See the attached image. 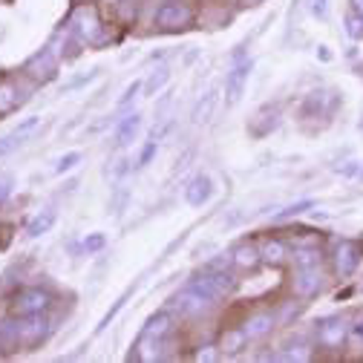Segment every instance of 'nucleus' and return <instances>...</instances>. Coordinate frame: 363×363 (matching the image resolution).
<instances>
[{
  "instance_id": "nucleus-3",
  "label": "nucleus",
  "mask_w": 363,
  "mask_h": 363,
  "mask_svg": "<svg viewBox=\"0 0 363 363\" xmlns=\"http://www.w3.org/2000/svg\"><path fill=\"white\" fill-rule=\"evenodd\" d=\"M191 23H194V9L185 0H164L153 15V26L159 32H179V29H188Z\"/></svg>"
},
{
  "instance_id": "nucleus-40",
  "label": "nucleus",
  "mask_w": 363,
  "mask_h": 363,
  "mask_svg": "<svg viewBox=\"0 0 363 363\" xmlns=\"http://www.w3.org/2000/svg\"><path fill=\"white\" fill-rule=\"evenodd\" d=\"M349 4H352V12L363 15V0H349Z\"/></svg>"
},
{
  "instance_id": "nucleus-32",
  "label": "nucleus",
  "mask_w": 363,
  "mask_h": 363,
  "mask_svg": "<svg viewBox=\"0 0 363 363\" xmlns=\"http://www.w3.org/2000/svg\"><path fill=\"white\" fill-rule=\"evenodd\" d=\"M142 86H145V81H133V84H130V86L124 89V96L118 99V107H127V104H130V101H133L135 96L142 93Z\"/></svg>"
},
{
  "instance_id": "nucleus-12",
  "label": "nucleus",
  "mask_w": 363,
  "mask_h": 363,
  "mask_svg": "<svg viewBox=\"0 0 363 363\" xmlns=\"http://www.w3.org/2000/svg\"><path fill=\"white\" fill-rule=\"evenodd\" d=\"M211 196H213V179H211L208 173H196V176L188 182V188H185V199H188V205L202 208Z\"/></svg>"
},
{
  "instance_id": "nucleus-35",
  "label": "nucleus",
  "mask_w": 363,
  "mask_h": 363,
  "mask_svg": "<svg viewBox=\"0 0 363 363\" xmlns=\"http://www.w3.org/2000/svg\"><path fill=\"white\" fill-rule=\"evenodd\" d=\"M308 12L314 15V18H326V12H329V0H311V4H308Z\"/></svg>"
},
{
  "instance_id": "nucleus-24",
  "label": "nucleus",
  "mask_w": 363,
  "mask_h": 363,
  "mask_svg": "<svg viewBox=\"0 0 363 363\" xmlns=\"http://www.w3.org/2000/svg\"><path fill=\"white\" fill-rule=\"evenodd\" d=\"M52 225H55V211H43V213H38V216L29 222V231H26V234L35 240V237H40V234H47Z\"/></svg>"
},
{
  "instance_id": "nucleus-6",
  "label": "nucleus",
  "mask_w": 363,
  "mask_h": 363,
  "mask_svg": "<svg viewBox=\"0 0 363 363\" xmlns=\"http://www.w3.org/2000/svg\"><path fill=\"white\" fill-rule=\"evenodd\" d=\"M50 306H52V294L47 289H38V286H26V289H18L12 294V314H18V317L47 314Z\"/></svg>"
},
{
  "instance_id": "nucleus-41",
  "label": "nucleus",
  "mask_w": 363,
  "mask_h": 363,
  "mask_svg": "<svg viewBox=\"0 0 363 363\" xmlns=\"http://www.w3.org/2000/svg\"><path fill=\"white\" fill-rule=\"evenodd\" d=\"M357 182H363V164H360V170H357Z\"/></svg>"
},
{
  "instance_id": "nucleus-4",
  "label": "nucleus",
  "mask_w": 363,
  "mask_h": 363,
  "mask_svg": "<svg viewBox=\"0 0 363 363\" xmlns=\"http://www.w3.org/2000/svg\"><path fill=\"white\" fill-rule=\"evenodd\" d=\"M363 262V240L357 237H343L337 245H335V254H332V265H335V274L340 280H349L354 271L360 268Z\"/></svg>"
},
{
  "instance_id": "nucleus-28",
  "label": "nucleus",
  "mask_w": 363,
  "mask_h": 363,
  "mask_svg": "<svg viewBox=\"0 0 363 363\" xmlns=\"http://www.w3.org/2000/svg\"><path fill=\"white\" fill-rule=\"evenodd\" d=\"M81 153L78 150H69V153H64L61 159H58V164H55V173H69V170H75L78 164H81Z\"/></svg>"
},
{
  "instance_id": "nucleus-7",
  "label": "nucleus",
  "mask_w": 363,
  "mask_h": 363,
  "mask_svg": "<svg viewBox=\"0 0 363 363\" xmlns=\"http://www.w3.org/2000/svg\"><path fill=\"white\" fill-rule=\"evenodd\" d=\"M291 289L300 300H311L323 291V271L320 265H311V268H294L291 274Z\"/></svg>"
},
{
  "instance_id": "nucleus-30",
  "label": "nucleus",
  "mask_w": 363,
  "mask_h": 363,
  "mask_svg": "<svg viewBox=\"0 0 363 363\" xmlns=\"http://www.w3.org/2000/svg\"><path fill=\"white\" fill-rule=\"evenodd\" d=\"M346 35L354 38V40L363 38V15H357V12H349L346 15Z\"/></svg>"
},
{
  "instance_id": "nucleus-20",
  "label": "nucleus",
  "mask_w": 363,
  "mask_h": 363,
  "mask_svg": "<svg viewBox=\"0 0 363 363\" xmlns=\"http://www.w3.org/2000/svg\"><path fill=\"white\" fill-rule=\"evenodd\" d=\"M139 130H142V116H139V113L124 116L121 124H118V130H116V145H118V147H127V145L135 139V133H139Z\"/></svg>"
},
{
  "instance_id": "nucleus-36",
  "label": "nucleus",
  "mask_w": 363,
  "mask_h": 363,
  "mask_svg": "<svg viewBox=\"0 0 363 363\" xmlns=\"http://www.w3.org/2000/svg\"><path fill=\"white\" fill-rule=\"evenodd\" d=\"M219 357H222L219 346H202V349L196 352V360H219Z\"/></svg>"
},
{
  "instance_id": "nucleus-37",
  "label": "nucleus",
  "mask_w": 363,
  "mask_h": 363,
  "mask_svg": "<svg viewBox=\"0 0 363 363\" xmlns=\"http://www.w3.org/2000/svg\"><path fill=\"white\" fill-rule=\"evenodd\" d=\"M349 337H352L354 343H360V346H363V317H360V320H354V323L349 326Z\"/></svg>"
},
{
  "instance_id": "nucleus-1",
  "label": "nucleus",
  "mask_w": 363,
  "mask_h": 363,
  "mask_svg": "<svg viewBox=\"0 0 363 363\" xmlns=\"http://www.w3.org/2000/svg\"><path fill=\"white\" fill-rule=\"evenodd\" d=\"M72 35H75L78 43H84V47H99V43L107 40V26L99 18V9L96 6H81L75 12Z\"/></svg>"
},
{
  "instance_id": "nucleus-5",
  "label": "nucleus",
  "mask_w": 363,
  "mask_h": 363,
  "mask_svg": "<svg viewBox=\"0 0 363 363\" xmlns=\"http://www.w3.org/2000/svg\"><path fill=\"white\" fill-rule=\"evenodd\" d=\"M349 340V326L343 317H323V320L314 323V346L329 349V352H340Z\"/></svg>"
},
{
  "instance_id": "nucleus-39",
  "label": "nucleus",
  "mask_w": 363,
  "mask_h": 363,
  "mask_svg": "<svg viewBox=\"0 0 363 363\" xmlns=\"http://www.w3.org/2000/svg\"><path fill=\"white\" fill-rule=\"evenodd\" d=\"M357 170H360L357 162H349L346 167H337V173H343V176H357Z\"/></svg>"
},
{
  "instance_id": "nucleus-21",
  "label": "nucleus",
  "mask_w": 363,
  "mask_h": 363,
  "mask_svg": "<svg viewBox=\"0 0 363 363\" xmlns=\"http://www.w3.org/2000/svg\"><path fill=\"white\" fill-rule=\"evenodd\" d=\"M18 104H21V99H18V84H12V81H0V116L12 113Z\"/></svg>"
},
{
  "instance_id": "nucleus-34",
  "label": "nucleus",
  "mask_w": 363,
  "mask_h": 363,
  "mask_svg": "<svg viewBox=\"0 0 363 363\" xmlns=\"http://www.w3.org/2000/svg\"><path fill=\"white\" fill-rule=\"evenodd\" d=\"M156 150H159V142L153 139V142H147L145 145V150H142V156H139V164H135V167H147L150 164V159L156 156Z\"/></svg>"
},
{
  "instance_id": "nucleus-18",
  "label": "nucleus",
  "mask_w": 363,
  "mask_h": 363,
  "mask_svg": "<svg viewBox=\"0 0 363 363\" xmlns=\"http://www.w3.org/2000/svg\"><path fill=\"white\" fill-rule=\"evenodd\" d=\"M259 257H262V262H268V265H280V262H286V257H289V245H286V240H262L259 242Z\"/></svg>"
},
{
  "instance_id": "nucleus-38",
  "label": "nucleus",
  "mask_w": 363,
  "mask_h": 363,
  "mask_svg": "<svg viewBox=\"0 0 363 363\" xmlns=\"http://www.w3.org/2000/svg\"><path fill=\"white\" fill-rule=\"evenodd\" d=\"M9 194H12V179L9 176H0V205L6 202Z\"/></svg>"
},
{
  "instance_id": "nucleus-23",
  "label": "nucleus",
  "mask_w": 363,
  "mask_h": 363,
  "mask_svg": "<svg viewBox=\"0 0 363 363\" xmlns=\"http://www.w3.org/2000/svg\"><path fill=\"white\" fill-rule=\"evenodd\" d=\"M323 254L320 245H311V248H294V268H311V265H320Z\"/></svg>"
},
{
  "instance_id": "nucleus-42",
  "label": "nucleus",
  "mask_w": 363,
  "mask_h": 363,
  "mask_svg": "<svg viewBox=\"0 0 363 363\" xmlns=\"http://www.w3.org/2000/svg\"><path fill=\"white\" fill-rule=\"evenodd\" d=\"M104 4H118V0H104Z\"/></svg>"
},
{
  "instance_id": "nucleus-9",
  "label": "nucleus",
  "mask_w": 363,
  "mask_h": 363,
  "mask_svg": "<svg viewBox=\"0 0 363 363\" xmlns=\"http://www.w3.org/2000/svg\"><path fill=\"white\" fill-rule=\"evenodd\" d=\"M277 124H280V104H262L248 121V133L254 139H265V135L277 130Z\"/></svg>"
},
{
  "instance_id": "nucleus-19",
  "label": "nucleus",
  "mask_w": 363,
  "mask_h": 363,
  "mask_svg": "<svg viewBox=\"0 0 363 363\" xmlns=\"http://www.w3.org/2000/svg\"><path fill=\"white\" fill-rule=\"evenodd\" d=\"M329 96L332 93H308L300 104V118L306 121V118H317V116H329V110H326Z\"/></svg>"
},
{
  "instance_id": "nucleus-27",
  "label": "nucleus",
  "mask_w": 363,
  "mask_h": 363,
  "mask_svg": "<svg viewBox=\"0 0 363 363\" xmlns=\"http://www.w3.org/2000/svg\"><path fill=\"white\" fill-rule=\"evenodd\" d=\"M23 139H26V133H21V130H12L9 135H4V139H0V159L9 156L18 145H23Z\"/></svg>"
},
{
  "instance_id": "nucleus-26",
  "label": "nucleus",
  "mask_w": 363,
  "mask_h": 363,
  "mask_svg": "<svg viewBox=\"0 0 363 363\" xmlns=\"http://www.w3.org/2000/svg\"><path fill=\"white\" fill-rule=\"evenodd\" d=\"M314 208V202L311 199H300V202H294V205H289V208H283L274 219L277 222H286V219H291V216H300V213H306V211H311Z\"/></svg>"
},
{
  "instance_id": "nucleus-31",
  "label": "nucleus",
  "mask_w": 363,
  "mask_h": 363,
  "mask_svg": "<svg viewBox=\"0 0 363 363\" xmlns=\"http://www.w3.org/2000/svg\"><path fill=\"white\" fill-rule=\"evenodd\" d=\"M104 245H107L104 234H89V237H84V251H86V254H99Z\"/></svg>"
},
{
  "instance_id": "nucleus-10",
  "label": "nucleus",
  "mask_w": 363,
  "mask_h": 363,
  "mask_svg": "<svg viewBox=\"0 0 363 363\" xmlns=\"http://www.w3.org/2000/svg\"><path fill=\"white\" fill-rule=\"evenodd\" d=\"M251 61H240L231 72H228V78H225V104L228 107H234L240 99H242V93H245V84H248V75H251Z\"/></svg>"
},
{
  "instance_id": "nucleus-2",
  "label": "nucleus",
  "mask_w": 363,
  "mask_h": 363,
  "mask_svg": "<svg viewBox=\"0 0 363 363\" xmlns=\"http://www.w3.org/2000/svg\"><path fill=\"white\" fill-rule=\"evenodd\" d=\"M188 286H191L196 294H202L205 300H211L213 306H219V300H225V297L234 291L237 280L228 274V271H205V268H202V274H196Z\"/></svg>"
},
{
  "instance_id": "nucleus-15",
  "label": "nucleus",
  "mask_w": 363,
  "mask_h": 363,
  "mask_svg": "<svg viewBox=\"0 0 363 363\" xmlns=\"http://www.w3.org/2000/svg\"><path fill=\"white\" fill-rule=\"evenodd\" d=\"M274 323H277L274 314H271V311H259V314H251L248 317V320L242 323V329H245L248 340H259V337H265L271 329H274Z\"/></svg>"
},
{
  "instance_id": "nucleus-14",
  "label": "nucleus",
  "mask_w": 363,
  "mask_h": 363,
  "mask_svg": "<svg viewBox=\"0 0 363 363\" xmlns=\"http://www.w3.org/2000/svg\"><path fill=\"white\" fill-rule=\"evenodd\" d=\"M170 332H173V314L170 311H156L142 329V335L150 340H167Z\"/></svg>"
},
{
  "instance_id": "nucleus-16",
  "label": "nucleus",
  "mask_w": 363,
  "mask_h": 363,
  "mask_svg": "<svg viewBox=\"0 0 363 363\" xmlns=\"http://www.w3.org/2000/svg\"><path fill=\"white\" fill-rule=\"evenodd\" d=\"M219 352L222 354H240L245 346H248V335H245V329L242 326H234V329H225L222 335H219Z\"/></svg>"
},
{
  "instance_id": "nucleus-8",
  "label": "nucleus",
  "mask_w": 363,
  "mask_h": 363,
  "mask_svg": "<svg viewBox=\"0 0 363 363\" xmlns=\"http://www.w3.org/2000/svg\"><path fill=\"white\" fill-rule=\"evenodd\" d=\"M26 72H29L35 81H40V84L52 81V78L58 75V55H55V50L47 47V50H40L38 55H32V58L26 61Z\"/></svg>"
},
{
  "instance_id": "nucleus-29",
  "label": "nucleus",
  "mask_w": 363,
  "mask_h": 363,
  "mask_svg": "<svg viewBox=\"0 0 363 363\" xmlns=\"http://www.w3.org/2000/svg\"><path fill=\"white\" fill-rule=\"evenodd\" d=\"M130 294H133V289H127V291H124V294H121V297L116 300V306H113V308H110V311H107V314L101 317V323H99V332H104V329H107V326L113 323V317H116V314H118V311L124 308V303H127V297H130Z\"/></svg>"
},
{
  "instance_id": "nucleus-25",
  "label": "nucleus",
  "mask_w": 363,
  "mask_h": 363,
  "mask_svg": "<svg viewBox=\"0 0 363 363\" xmlns=\"http://www.w3.org/2000/svg\"><path fill=\"white\" fill-rule=\"evenodd\" d=\"M167 81H170V69H167V67H159V69L145 81V86H142V89H145V96H156Z\"/></svg>"
},
{
  "instance_id": "nucleus-33",
  "label": "nucleus",
  "mask_w": 363,
  "mask_h": 363,
  "mask_svg": "<svg viewBox=\"0 0 363 363\" xmlns=\"http://www.w3.org/2000/svg\"><path fill=\"white\" fill-rule=\"evenodd\" d=\"M12 234H15V225H12V222H0V251L9 248Z\"/></svg>"
},
{
  "instance_id": "nucleus-17",
  "label": "nucleus",
  "mask_w": 363,
  "mask_h": 363,
  "mask_svg": "<svg viewBox=\"0 0 363 363\" xmlns=\"http://www.w3.org/2000/svg\"><path fill=\"white\" fill-rule=\"evenodd\" d=\"M231 259H234L237 268L254 271V268L262 262V257H259V245H257V242H240V245L231 251Z\"/></svg>"
},
{
  "instance_id": "nucleus-13",
  "label": "nucleus",
  "mask_w": 363,
  "mask_h": 363,
  "mask_svg": "<svg viewBox=\"0 0 363 363\" xmlns=\"http://www.w3.org/2000/svg\"><path fill=\"white\" fill-rule=\"evenodd\" d=\"M18 346H23V340H21V317L12 314V317H6V320H0V352L12 354Z\"/></svg>"
},
{
  "instance_id": "nucleus-22",
  "label": "nucleus",
  "mask_w": 363,
  "mask_h": 363,
  "mask_svg": "<svg viewBox=\"0 0 363 363\" xmlns=\"http://www.w3.org/2000/svg\"><path fill=\"white\" fill-rule=\"evenodd\" d=\"M216 89H211V93H205L199 101H196V107H194V124H205L208 118H211V113H213V107H216Z\"/></svg>"
},
{
  "instance_id": "nucleus-11",
  "label": "nucleus",
  "mask_w": 363,
  "mask_h": 363,
  "mask_svg": "<svg viewBox=\"0 0 363 363\" xmlns=\"http://www.w3.org/2000/svg\"><path fill=\"white\" fill-rule=\"evenodd\" d=\"M50 320L43 314H26V317H21V340H23V346H38V343H43L47 340V335H50Z\"/></svg>"
}]
</instances>
